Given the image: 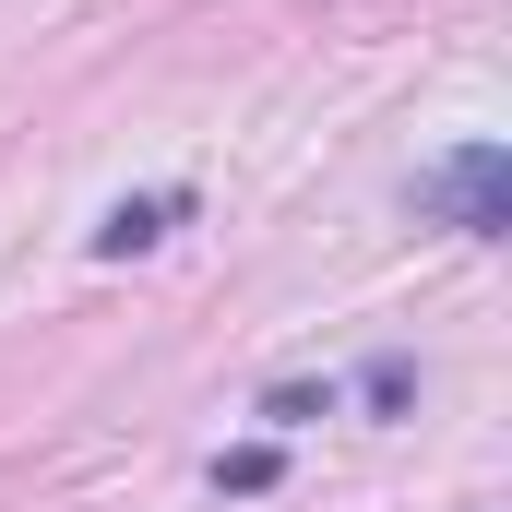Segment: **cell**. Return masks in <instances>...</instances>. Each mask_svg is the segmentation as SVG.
<instances>
[{
    "label": "cell",
    "mask_w": 512,
    "mask_h": 512,
    "mask_svg": "<svg viewBox=\"0 0 512 512\" xmlns=\"http://www.w3.org/2000/svg\"><path fill=\"white\" fill-rule=\"evenodd\" d=\"M274 477H286V453H274V441H239V453H215V489H227V501H251V489H274Z\"/></svg>",
    "instance_id": "3"
},
{
    "label": "cell",
    "mask_w": 512,
    "mask_h": 512,
    "mask_svg": "<svg viewBox=\"0 0 512 512\" xmlns=\"http://www.w3.org/2000/svg\"><path fill=\"white\" fill-rule=\"evenodd\" d=\"M334 405H346L334 382H274V393H262V417H274V429H310V417H334Z\"/></svg>",
    "instance_id": "5"
},
{
    "label": "cell",
    "mask_w": 512,
    "mask_h": 512,
    "mask_svg": "<svg viewBox=\"0 0 512 512\" xmlns=\"http://www.w3.org/2000/svg\"><path fill=\"white\" fill-rule=\"evenodd\" d=\"M358 405H370V417H405V405H417V358H370V370H358Z\"/></svg>",
    "instance_id": "4"
},
{
    "label": "cell",
    "mask_w": 512,
    "mask_h": 512,
    "mask_svg": "<svg viewBox=\"0 0 512 512\" xmlns=\"http://www.w3.org/2000/svg\"><path fill=\"white\" fill-rule=\"evenodd\" d=\"M429 227H453V239H501L512 227V143H453V155H429L417 167V191H405Z\"/></svg>",
    "instance_id": "1"
},
{
    "label": "cell",
    "mask_w": 512,
    "mask_h": 512,
    "mask_svg": "<svg viewBox=\"0 0 512 512\" xmlns=\"http://www.w3.org/2000/svg\"><path fill=\"white\" fill-rule=\"evenodd\" d=\"M191 215V191H131V203H108V227H96V262H131V251H155L167 227Z\"/></svg>",
    "instance_id": "2"
}]
</instances>
